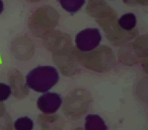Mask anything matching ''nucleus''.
Masks as SVG:
<instances>
[{"instance_id":"f257e3e1","label":"nucleus","mask_w":148,"mask_h":130,"mask_svg":"<svg viewBox=\"0 0 148 130\" xmlns=\"http://www.w3.org/2000/svg\"><path fill=\"white\" fill-rule=\"evenodd\" d=\"M59 81V74L54 67L50 66H38L26 76L27 85L38 92H45L51 89Z\"/></svg>"},{"instance_id":"f03ea898","label":"nucleus","mask_w":148,"mask_h":130,"mask_svg":"<svg viewBox=\"0 0 148 130\" xmlns=\"http://www.w3.org/2000/svg\"><path fill=\"white\" fill-rule=\"evenodd\" d=\"M101 41V35L95 28L83 29L76 35L75 43L82 51H90L99 45Z\"/></svg>"},{"instance_id":"0eeeda50","label":"nucleus","mask_w":148,"mask_h":130,"mask_svg":"<svg viewBox=\"0 0 148 130\" xmlns=\"http://www.w3.org/2000/svg\"><path fill=\"white\" fill-rule=\"evenodd\" d=\"M33 126V121L27 117L18 118L14 123L16 130H32Z\"/></svg>"},{"instance_id":"423d86ee","label":"nucleus","mask_w":148,"mask_h":130,"mask_svg":"<svg viewBox=\"0 0 148 130\" xmlns=\"http://www.w3.org/2000/svg\"><path fill=\"white\" fill-rule=\"evenodd\" d=\"M119 25L121 26L123 29L126 31H131L136 27V18L134 14L129 13L126 14L121 17L119 19Z\"/></svg>"},{"instance_id":"6e6552de","label":"nucleus","mask_w":148,"mask_h":130,"mask_svg":"<svg viewBox=\"0 0 148 130\" xmlns=\"http://www.w3.org/2000/svg\"><path fill=\"white\" fill-rule=\"evenodd\" d=\"M10 88L7 85L0 83V101L6 100L10 95Z\"/></svg>"},{"instance_id":"1a4fd4ad","label":"nucleus","mask_w":148,"mask_h":130,"mask_svg":"<svg viewBox=\"0 0 148 130\" xmlns=\"http://www.w3.org/2000/svg\"><path fill=\"white\" fill-rule=\"evenodd\" d=\"M3 9H4V5H3V2L2 0H0V14L3 13Z\"/></svg>"},{"instance_id":"39448f33","label":"nucleus","mask_w":148,"mask_h":130,"mask_svg":"<svg viewBox=\"0 0 148 130\" xmlns=\"http://www.w3.org/2000/svg\"><path fill=\"white\" fill-rule=\"evenodd\" d=\"M85 1L86 0H59V3L66 12L75 14L82 8Z\"/></svg>"},{"instance_id":"20e7f679","label":"nucleus","mask_w":148,"mask_h":130,"mask_svg":"<svg viewBox=\"0 0 148 130\" xmlns=\"http://www.w3.org/2000/svg\"><path fill=\"white\" fill-rule=\"evenodd\" d=\"M85 129L86 130H107L104 121L96 114H90L86 118Z\"/></svg>"},{"instance_id":"7ed1b4c3","label":"nucleus","mask_w":148,"mask_h":130,"mask_svg":"<svg viewBox=\"0 0 148 130\" xmlns=\"http://www.w3.org/2000/svg\"><path fill=\"white\" fill-rule=\"evenodd\" d=\"M62 103L60 96L56 93H47L40 97L38 107L45 114H52L56 111Z\"/></svg>"}]
</instances>
